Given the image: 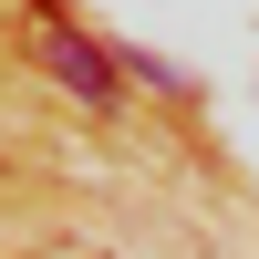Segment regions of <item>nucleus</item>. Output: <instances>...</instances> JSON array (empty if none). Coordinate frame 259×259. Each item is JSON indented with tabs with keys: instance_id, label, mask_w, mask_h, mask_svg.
Returning <instances> with one entry per match:
<instances>
[{
	"instance_id": "obj_1",
	"label": "nucleus",
	"mask_w": 259,
	"mask_h": 259,
	"mask_svg": "<svg viewBox=\"0 0 259 259\" xmlns=\"http://www.w3.org/2000/svg\"><path fill=\"white\" fill-rule=\"evenodd\" d=\"M41 62H52V73H62V83H73V94H83V104H114V62H104V52H94V41H83V31H73V21H41Z\"/></svg>"
}]
</instances>
